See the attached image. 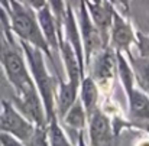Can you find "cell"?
Returning a JSON list of instances; mask_svg holds the SVG:
<instances>
[{
	"instance_id": "6da1fadb",
	"label": "cell",
	"mask_w": 149,
	"mask_h": 146,
	"mask_svg": "<svg viewBox=\"0 0 149 146\" xmlns=\"http://www.w3.org/2000/svg\"><path fill=\"white\" fill-rule=\"evenodd\" d=\"M19 42V41H17ZM20 49L23 52L29 74L32 81L41 96V100L45 107L47 120H51L55 116V93H56V81L47 65V56L41 49L35 48L26 42H19Z\"/></svg>"
},
{
	"instance_id": "7a4b0ae2",
	"label": "cell",
	"mask_w": 149,
	"mask_h": 146,
	"mask_svg": "<svg viewBox=\"0 0 149 146\" xmlns=\"http://www.w3.org/2000/svg\"><path fill=\"white\" fill-rule=\"evenodd\" d=\"M9 28L13 36L19 42H26L35 48L41 49L48 59H54L48 44L42 35V31L38 23L36 12L29 6L20 3L19 0H10L9 3Z\"/></svg>"
},
{
	"instance_id": "3957f363",
	"label": "cell",
	"mask_w": 149,
	"mask_h": 146,
	"mask_svg": "<svg viewBox=\"0 0 149 146\" xmlns=\"http://www.w3.org/2000/svg\"><path fill=\"white\" fill-rule=\"evenodd\" d=\"M0 65L3 67L4 75L12 84L15 93L33 83L17 41L7 39L0 45Z\"/></svg>"
},
{
	"instance_id": "277c9868",
	"label": "cell",
	"mask_w": 149,
	"mask_h": 146,
	"mask_svg": "<svg viewBox=\"0 0 149 146\" xmlns=\"http://www.w3.org/2000/svg\"><path fill=\"white\" fill-rule=\"evenodd\" d=\"M87 67L90 68V77L99 90L110 88L116 74V51L109 45L101 48L90 58Z\"/></svg>"
},
{
	"instance_id": "5b68a950",
	"label": "cell",
	"mask_w": 149,
	"mask_h": 146,
	"mask_svg": "<svg viewBox=\"0 0 149 146\" xmlns=\"http://www.w3.org/2000/svg\"><path fill=\"white\" fill-rule=\"evenodd\" d=\"M35 130V124L29 122L13 103L3 100L0 107V132L9 133L22 142H28L31 135Z\"/></svg>"
},
{
	"instance_id": "8992f818",
	"label": "cell",
	"mask_w": 149,
	"mask_h": 146,
	"mask_svg": "<svg viewBox=\"0 0 149 146\" xmlns=\"http://www.w3.org/2000/svg\"><path fill=\"white\" fill-rule=\"evenodd\" d=\"M15 107L35 126H47L45 107L33 83L15 93Z\"/></svg>"
},
{
	"instance_id": "52a82bcc",
	"label": "cell",
	"mask_w": 149,
	"mask_h": 146,
	"mask_svg": "<svg viewBox=\"0 0 149 146\" xmlns=\"http://www.w3.org/2000/svg\"><path fill=\"white\" fill-rule=\"evenodd\" d=\"M135 41H136V29L133 28L132 22H129L127 16L122 15L114 9L109 32V47L113 48L116 52H123L127 55L135 47Z\"/></svg>"
},
{
	"instance_id": "ba28073f",
	"label": "cell",
	"mask_w": 149,
	"mask_h": 146,
	"mask_svg": "<svg viewBox=\"0 0 149 146\" xmlns=\"http://www.w3.org/2000/svg\"><path fill=\"white\" fill-rule=\"evenodd\" d=\"M77 16V22H78V29H80V36H81V44H83V52H84V68L87 67L90 58L100 51L101 48H104V44L101 41L97 28L94 26V23L91 22L87 7L84 4V0L78 9V12L75 13Z\"/></svg>"
},
{
	"instance_id": "9c48e42d",
	"label": "cell",
	"mask_w": 149,
	"mask_h": 146,
	"mask_svg": "<svg viewBox=\"0 0 149 146\" xmlns=\"http://www.w3.org/2000/svg\"><path fill=\"white\" fill-rule=\"evenodd\" d=\"M88 123V143L90 146H109L111 145V122L110 117L97 107L90 117L87 119Z\"/></svg>"
},
{
	"instance_id": "30bf717a",
	"label": "cell",
	"mask_w": 149,
	"mask_h": 146,
	"mask_svg": "<svg viewBox=\"0 0 149 146\" xmlns=\"http://www.w3.org/2000/svg\"><path fill=\"white\" fill-rule=\"evenodd\" d=\"M84 4L87 7V12H88V16H90L91 22L94 23V26L99 31L104 47H107L109 45V32H110V26H111L114 7L107 0H101L99 3L84 0Z\"/></svg>"
},
{
	"instance_id": "8fae6325",
	"label": "cell",
	"mask_w": 149,
	"mask_h": 146,
	"mask_svg": "<svg viewBox=\"0 0 149 146\" xmlns=\"http://www.w3.org/2000/svg\"><path fill=\"white\" fill-rule=\"evenodd\" d=\"M35 12H36L38 23L42 31V35L48 44V48L54 58V54L58 55V42H59V28L56 25V20H55L51 9L48 7V4L42 6L41 9H38Z\"/></svg>"
},
{
	"instance_id": "7c38bea8",
	"label": "cell",
	"mask_w": 149,
	"mask_h": 146,
	"mask_svg": "<svg viewBox=\"0 0 149 146\" xmlns=\"http://www.w3.org/2000/svg\"><path fill=\"white\" fill-rule=\"evenodd\" d=\"M78 87L80 86L68 80L65 81L59 78V84L56 86V93H55V116L58 117V120L78 98Z\"/></svg>"
},
{
	"instance_id": "4fadbf2b",
	"label": "cell",
	"mask_w": 149,
	"mask_h": 146,
	"mask_svg": "<svg viewBox=\"0 0 149 146\" xmlns=\"http://www.w3.org/2000/svg\"><path fill=\"white\" fill-rule=\"evenodd\" d=\"M78 96L80 101L86 110L87 119L90 117V114L99 107V97H100V90L96 86V83L93 81V78L90 75H84L80 81V87H78Z\"/></svg>"
},
{
	"instance_id": "5bb4252c",
	"label": "cell",
	"mask_w": 149,
	"mask_h": 146,
	"mask_svg": "<svg viewBox=\"0 0 149 146\" xmlns=\"http://www.w3.org/2000/svg\"><path fill=\"white\" fill-rule=\"evenodd\" d=\"M59 123L62 124V127L70 129V130H75L77 133L84 130V127L87 124V114H86V110L78 98L65 111V114L59 119Z\"/></svg>"
},
{
	"instance_id": "9a60e30c",
	"label": "cell",
	"mask_w": 149,
	"mask_h": 146,
	"mask_svg": "<svg viewBox=\"0 0 149 146\" xmlns=\"http://www.w3.org/2000/svg\"><path fill=\"white\" fill-rule=\"evenodd\" d=\"M133 75H135V84L138 88H141L145 94L149 96V58L133 55L132 52L127 54Z\"/></svg>"
},
{
	"instance_id": "2e32d148",
	"label": "cell",
	"mask_w": 149,
	"mask_h": 146,
	"mask_svg": "<svg viewBox=\"0 0 149 146\" xmlns=\"http://www.w3.org/2000/svg\"><path fill=\"white\" fill-rule=\"evenodd\" d=\"M129 15L136 25V31L149 32V0H130Z\"/></svg>"
},
{
	"instance_id": "e0dca14e",
	"label": "cell",
	"mask_w": 149,
	"mask_h": 146,
	"mask_svg": "<svg viewBox=\"0 0 149 146\" xmlns=\"http://www.w3.org/2000/svg\"><path fill=\"white\" fill-rule=\"evenodd\" d=\"M47 136L49 146H77L74 145L70 138L67 136L62 124L59 123L58 117H52L47 123Z\"/></svg>"
},
{
	"instance_id": "ac0fdd59",
	"label": "cell",
	"mask_w": 149,
	"mask_h": 146,
	"mask_svg": "<svg viewBox=\"0 0 149 146\" xmlns=\"http://www.w3.org/2000/svg\"><path fill=\"white\" fill-rule=\"evenodd\" d=\"M47 4L51 9L55 20H56V25L59 28V35H61V28H62V22L65 17V12H67L65 0H47Z\"/></svg>"
},
{
	"instance_id": "d6986e66",
	"label": "cell",
	"mask_w": 149,
	"mask_h": 146,
	"mask_svg": "<svg viewBox=\"0 0 149 146\" xmlns=\"http://www.w3.org/2000/svg\"><path fill=\"white\" fill-rule=\"evenodd\" d=\"M26 146H49L47 136V126H35L33 133L25 143Z\"/></svg>"
},
{
	"instance_id": "ffe728a7",
	"label": "cell",
	"mask_w": 149,
	"mask_h": 146,
	"mask_svg": "<svg viewBox=\"0 0 149 146\" xmlns=\"http://www.w3.org/2000/svg\"><path fill=\"white\" fill-rule=\"evenodd\" d=\"M135 47L138 48V55L149 58V32L148 33H143V32L136 31Z\"/></svg>"
},
{
	"instance_id": "44dd1931",
	"label": "cell",
	"mask_w": 149,
	"mask_h": 146,
	"mask_svg": "<svg viewBox=\"0 0 149 146\" xmlns=\"http://www.w3.org/2000/svg\"><path fill=\"white\" fill-rule=\"evenodd\" d=\"M0 145L1 146H26L25 142H22L20 139L9 135V133H4V132H0Z\"/></svg>"
},
{
	"instance_id": "7402d4cb",
	"label": "cell",
	"mask_w": 149,
	"mask_h": 146,
	"mask_svg": "<svg viewBox=\"0 0 149 146\" xmlns=\"http://www.w3.org/2000/svg\"><path fill=\"white\" fill-rule=\"evenodd\" d=\"M117 12H120L122 15L127 16L129 15V7H130V0H107Z\"/></svg>"
},
{
	"instance_id": "603a6c76",
	"label": "cell",
	"mask_w": 149,
	"mask_h": 146,
	"mask_svg": "<svg viewBox=\"0 0 149 146\" xmlns=\"http://www.w3.org/2000/svg\"><path fill=\"white\" fill-rule=\"evenodd\" d=\"M16 41V38L12 35V32H10V29L3 23V20L0 19V45L4 42V41Z\"/></svg>"
},
{
	"instance_id": "cb8c5ba5",
	"label": "cell",
	"mask_w": 149,
	"mask_h": 146,
	"mask_svg": "<svg viewBox=\"0 0 149 146\" xmlns=\"http://www.w3.org/2000/svg\"><path fill=\"white\" fill-rule=\"evenodd\" d=\"M19 1L23 3V4H26V6H29V7L33 9V10H38V9H41L42 6L47 4V0H19Z\"/></svg>"
},
{
	"instance_id": "d4e9b609",
	"label": "cell",
	"mask_w": 149,
	"mask_h": 146,
	"mask_svg": "<svg viewBox=\"0 0 149 146\" xmlns=\"http://www.w3.org/2000/svg\"><path fill=\"white\" fill-rule=\"evenodd\" d=\"M81 3H83V0H65L67 7H70L74 13H77V12H78V9H80Z\"/></svg>"
},
{
	"instance_id": "484cf974",
	"label": "cell",
	"mask_w": 149,
	"mask_h": 146,
	"mask_svg": "<svg viewBox=\"0 0 149 146\" xmlns=\"http://www.w3.org/2000/svg\"><path fill=\"white\" fill-rule=\"evenodd\" d=\"M77 146H88L86 142V135H84V130L78 132L77 135Z\"/></svg>"
},
{
	"instance_id": "4316f807",
	"label": "cell",
	"mask_w": 149,
	"mask_h": 146,
	"mask_svg": "<svg viewBox=\"0 0 149 146\" xmlns=\"http://www.w3.org/2000/svg\"><path fill=\"white\" fill-rule=\"evenodd\" d=\"M9 3H10V0H0V6L7 12L9 10Z\"/></svg>"
},
{
	"instance_id": "83f0119b",
	"label": "cell",
	"mask_w": 149,
	"mask_h": 146,
	"mask_svg": "<svg viewBox=\"0 0 149 146\" xmlns=\"http://www.w3.org/2000/svg\"><path fill=\"white\" fill-rule=\"evenodd\" d=\"M90 1H93V3H99V1H101V0H90Z\"/></svg>"
},
{
	"instance_id": "f1b7e54d",
	"label": "cell",
	"mask_w": 149,
	"mask_h": 146,
	"mask_svg": "<svg viewBox=\"0 0 149 146\" xmlns=\"http://www.w3.org/2000/svg\"><path fill=\"white\" fill-rule=\"evenodd\" d=\"M109 146H111V145H109Z\"/></svg>"
}]
</instances>
